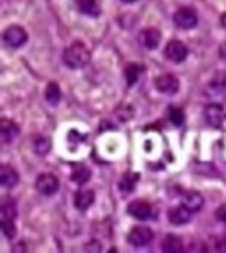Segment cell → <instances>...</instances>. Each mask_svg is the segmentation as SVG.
<instances>
[{"label": "cell", "instance_id": "1", "mask_svg": "<svg viewBox=\"0 0 226 253\" xmlns=\"http://www.w3.org/2000/svg\"><path fill=\"white\" fill-rule=\"evenodd\" d=\"M63 59L67 68L78 70V68H83L88 64V61H90V50L83 43H73V45H69L64 50Z\"/></svg>", "mask_w": 226, "mask_h": 253}, {"label": "cell", "instance_id": "2", "mask_svg": "<svg viewBox=\"0 0 226 253\" xmlns=\"http://www.w3.org/2000/svg\"><path fill=\"white\" fill-rule=\"evenodd\" d=\"M152 239H154V231L150 227H147V225H136L128 234V243L131 246H136V248L147 246L149 243H152Z\"/></svg>", "mask_w": 226, "mask_h": 253}, {"label": "cell", "instance_id": "3", "mask_svg": "<svg viewBox=\"0 0 226 253\" xmlns=\"http://www.w3.org/2000/svg\"><path fill=\"white\" fill-rule=\"evenodd\" d=\"M198 23V14L195 9L192 7H180L174 12V25L181 30H190L194 26H197Z\"/></svg>", "mask_w": 226, "mask_h": 253}, {"label": "cell", "instance_id": "4", "mask_svg": "<svg viewBox=\"0 0 226 253\" xmlns=\"http://www.w3.org/2000/svg\"><path fill=\"white\" fill-rule=\"evenodd\" d=\"M35 187L43 196H52L59 191V179L54 173H42V175L36 177Z\"/></svg>", "mask_w": 226, "mask_h": 253}, {"label": "cell", "instance_id": "5", "mask_svg": "<svg viewBox=\"0 0 226 253\" xmlns=\"http://www.w3.org/2000/svg\"><path fill=\"white\" fill-rule=\"evenodd\" d=\"M4 42L12 49H19L28 42V33L21 26H9L4 32Z\"/></svg>", "mask_w": 226, "mask_h": 253}, {"label": "cell", "instance_id": "6", "mask_svg": "<svg viewBox=\"0 0 226 253\" xmlns=\"http://www.w3.org/2000/svg\"><path fill=\"white\" fill-rule=\"evenodd\" d=\"M164 54H166V57L171 63H183L188 56V49L180 40H171L166 45V49H164Z\"/></svg>", "mask_w": 226, "mask_h": 253}, {"label": "cell", "instance_id": "7", "mask_svg": "<svg viewBox=\"0 0 226 253\" xmlns=\"http://www.w3.org/2000/svg\"><path fill=\"white\" fill-rule=\"evenodd\" d=\"M156 88L161 92V94L173 95V94H176L178 88H180V80H178L174 75L164 73L156 78Z\"/></svg>", "mask_w": 226, "mask_h": 253}, {"label": "cell", "instance_id": "8", "mask_svg": "<svg viewBox=\"0 0 226 253\" xmlns=\"http://www.w3.org/2000/svg\"><path fill=\"white\" fill-rule=\"evenodd\" d=\"M204 116H205V122L209 123L211 126H221L226 120V111L221 104H209L204 111Z\"/></svg>", "mask_w": 226, "mask_h": 253}, {"label": "cell", "instance_id": "9", "mask_svg": "<svg viewBox=\"0 0 226 253\" xmlns=\"http://www.w3.org/2000/svg\"><path fill=\"white\" fill-rule=\"evenodd\" d=\"M128 213L135 217L136 220H149L152 217V207L147 201L136 200L128 205Z\"/></svg>", "mask_w": 226, "mask_h": 253}, {"label": "cell", "instance_id": "10", "mask_svg": "<svg viewBox=\"0 0 226 253\" xmlns=\"http://www.w3.org/2000/svg\"><path fill=\"white\" fill-rule=\"evenodd\" d=\"M138 42H140V45L145 47V49H149V50L157 49V45L161 43L159 30H156V28L142 30V32L138 33Z\"/></svg>", "mask_w": 226, "mask_h": 253}, {"label": "cell", "instance_id": "11", "mask_svg": "<svg viewBox=\"0 0 226 253\" xmlns=\"http://www.w3.org/2000/svg\"><path fill=\"white\" fill-rule=\"evenodd\" d=\"M18 135H19V126L12 120L7 118L2 120V123H0V137H2V142L4 144H11Z\"/></svg>", "mask_w": 226, "mask_h": 253}, {"label": "cell", "instance_id": "12", "mask_svg": "<svg viewBox=\"0 0 226 253\" xmlns=\"http://www.w3.org/2000/svg\"><path fill=\"white\" fill-rule=\"evenodd\" d=\"M192 213H194V211L188 210L185 205H181V207L171 208V210L167 211V217H169V220L173 222V224L181 225V224H187V222H190Z\"/></svg>", "mask_w": 226, "mask_h": 253}, {"label": "cell", "instance_id": "13", "mask_svg": "<svg viewBox=\"0 0 226 253\" xmlns=\"http://www.w3.org/2000/svg\"><path fill=\"white\" fill-rule=\"evenodd\" d=\"M94 201H95V194H94V191H90V189H80L74 194V207L81 211L88 210V208L94 205Z\"/></svg>", "mask_w": 226, "mask_h": 253}, {"label": "cell", "instance_id": "14", "mask_svg": "<svg viewBox=\"0 0 226 253\" xmlns=\"http://www.w3.org/2000/svg\"><path fill=\"white\" fill-rule=\"evenodd\" d=\"M181 205H185L188 210L197 211L204 207V198H202V194L197 193V191H188V193H185L183 198H181Z\"/></svg>", "mask_w": 226, "mask_h": 253}, {"label": "cell", "instance_id": "15", "mask_svg": "<svg viewBox=\"0 0 226 253\" xmlns=\"http://www.w3.org/2000/svg\"><path fill=\"white\" fill-rule=\"evenodd\" d=\"M0 182L4 187H14L19 182V175L12 167L9 165H2L0 169Z\"/></svg>", "mask_w": 226, "mask_h": 253}, {"label": "cell", "instance_id": "16", "mask_svg": "<svg viewBox=\"0 0 226 253\" xmlns=\"http://www.w3.org/2000/svg\"><path fill=\"white\" fill-rule=\"evenodd\" d=\"M207 92L211 97H219V95H225L226 94V77L225 75H219L218 78H214V80L209 84L207 87Z\"/></svg>", "mask_w": 226, "mask_h": 253}, {"label": "cell", "instance_id": "17", "mask_svg": "<svg viewBox=\"0 0 226 253\" xmlns=\"http://www.w3.org/2000/svg\"><path fill=\"white\" fill-rule=\"evenodd\" d=\"M78 9L87 16L100 14V4H98V0H78Z\"/></svg>", "mask_w": 226, "mask_h": 253}, {"label": "cell", "instance_id": "18", "mask_svg": "<svg viewBox=\"0 0 226 253\" xmlns=\"http://www.w3.org/2000/svg\"><path fill=\"white\" fill-rule=\"evenodd\" d=\"M162 250L167 253H178L183 250V243H181V239L178 238V236L169 234V236H166V239L162 241Z\"/></svg>", "mask_w": 226, "mask_h": 253}, {"label": "cell", "instance_id": "19", "mask_svg": "<svg viewBox=\"0 0 226 253\" xmlns=\"http://www.w3.org/2000/svg\"><path fill=\"white\" fill-rule=\"evenodd\" d=\"M136 182H138V173L126 172L125 175H123V179H121V184H119V187H121V191H125V193H131V191L135 189Z\"/></svg>", "mask_w": 226, "mask_h": 253}, {"label": "cell", "instance_id": "20", "mask_svg": "<svg viewBox=\"0 0 226 253\" xmlns=\"http://www.w3.org/2000/svg\"><path fill=\"white\" fill-rule=\"evenodd\" d=\"M90 175H92V172L87 169V167L78 165V167H74L73 173H71V179H73L76 184H85L90 180Z\"/></svg>", "mask_w": 226, "mask_h": 253}, {"label": "cell", "instance_id": "21", "mask_svg": "<svg viewBox=\"0 0 226 253\" xmlns=\"http://www.w3.org/2000/svg\"><path fill=\"white\" fill-rule=\"evenodd\" d=\"M16 217V203L9 198L2 201V220H14Z\"/></svg>", "mask_w": 226, "mask_h": 253}, {"label": "cell", "instance_id": "22", "mask_svg": "<svg viewBox=\"0 0 226 253\" xmlns=\"http://www.w3.org/2000/svg\"><path fill=\"white\" fill-rule=\"evenodd\" d=\"M45 99L49 104L56 106L57 102L61 101V88L57 84H49L47 85V90H45Z\"/></svg>", "mask_w": 226, "mask_h": 253}, {"label": "cell", "instance_id": "23", "mask_svg": "<svg viewBox=\"0 0 226 253\" xmlns=\"http://www.w3.org/2000/svg\"><path fill=\"white\" fill-rule=\"evenodd\" d=\"M140 71H142V68L136 66V64H129V66H126L125 77H126V82H128V85H133L136 80H138V78H140Z\"/></svg>", "mask_w": 226, "mask_h": 253}, {"label": "cell", "instance_id": "24", "mask_svg": "<svg viewBox=\"0 0 226 253\" xmlns=\"http://www.w3.org/2000/svg\"><path fill=\"white\" fill-rule=\"evenodd\" d=\"M33 149L38 155H47L50 151V141L47 137H36L35 142H33Z\"/></svg>", "mask_w": 226, "mask_h": 253}, {"label": "cell", "instance_id": "25", "mask_svg": "<svg viewBox=\"0 0 226 253\" xmlns=\"http://www.w3.org/2000/svg\"><path fill=\"white\" fill-rule=\"evenodd\" d=\"M169 120L173 125H181L185 122V115L180 108H169Z\"/></svg>", "mask_w": 226, "mask_h": 253}, {"label": "cell", "instance_id": "26", "mask_svg": "<svg viewBox=\"0 0 226 253\" xmlns=\"http://www.w3.org/2000/svg\"><path fill=\"white\" fill-rule=\"evenodd\" d=\"M2 231L7 238H14L16 234V227H14V220H2Z\"/></svg>", "mask_w": 226, "mask_h": 253}, {"label": "cell", "instance_id": "27", "mask_svg": "<svg viewBox=\"0 0 226 253\" xmlns=\"http://www.w3.org/2000/svg\"><path fill=\"white\" fill-rule=\"evenodd\" d=\"M216 217H218L219 220L226 222V205H223V207H219L218 210H216Z\"/></svg>", "mask_w": 226, "mask_h": 253}, {"label": "cell", "instance_id": "28", "mask_svg": "<svg viewBox=\"0 0 226 253\" xmlns=\"http://www.w3.org/2000/svg\"><path fill=\"white\" fill-rule=\"evenodd\" d=\"M219 54H221V56L226 59V43H223V45H221V49H219Z\"/></svg>", "mask_w": 226, "mask_h": 253}, {"label": "cell", "instance_id": "29", "mask_svg": "<svg viewBox=\"0 0 226 253\" xmlns=\"http://www.w3.org/2000/svg\"><path fill=\"white\" fill-rule=\"evenodd\" d=\"M221 25H223V26H225V28H226V12H225V14L221 16Z\"/></svg>", "mask_w": 226, "mask_h": 253}, {"label": "cell", "instance_id": "30", "mask_svg": "<svg viewBox=\"0 0 226 253\" xmlns=\"http://www.w3.org/2000/svg\"><path fill=\"white\" fill-rule=\"evenodd\" d=\"M125 4H133V2H136V0H123Z\"/></svg>", "mask_w": 226, "mask_h": 253}]
</instances>
